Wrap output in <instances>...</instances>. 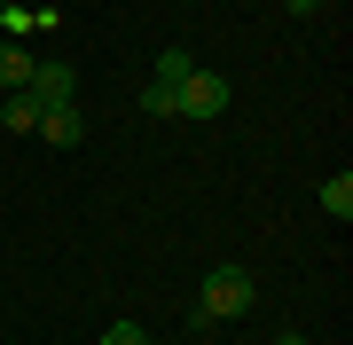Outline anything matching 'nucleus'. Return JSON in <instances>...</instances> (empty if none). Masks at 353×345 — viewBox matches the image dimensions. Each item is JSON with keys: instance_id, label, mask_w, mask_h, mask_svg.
Instances as JSON below:
<instances>
[{"instance_id": "8", "label": "nucleus", "mask_w": 353, "mask_h": 345, "mask_svg": "<svg viewBox=\"0 0 353 345\" xmlns=\"http://www.w3.org/2000/svg\"><path fill=\"white\" fill-rule=\"evenodd\" d=\"M189 71H196V55H189V48H165V55H157V79H150V87H181Z\"/></svg>"}, {"instance_id": "9", "label": "nucleus", "mask_w": 353, "mask_h": 345, "mask_svg": "<svg viewBox=\"0 0 353 345\" xmlns=\"http://www.w3.org/2000/svg\"><path fill=\"white\" fill-rule=\"evenodd\" d=\"M102 345H150V330H141V322H110V330H102Z\"/></svg>"}, {"instance_id": "3", "label": "nucleus", "mask_w": 353, "mask_h": 345, "mask_svg": "<svg viewBox=\"0 0 353 345\" xmlns=\"http://www.w3.org/2000/svg\"><path fill=\"white\" fill-rule=\"evenodd\" d=\"M24 94H32L39 110H63L71 94H79V79H71V63H32V87Z\"/></svg>"}, {"instance_id": "1", "label": "nucleus", "mask_w": 353, "mask_h": 345, "mask_svg": "<svg viewBox=\"0 0 353 345\" xmlns=\"http://www.w3.org/2000/svg\"><path fill=\"white\" fill-rule=\"evenodd\" d=\"M236 314H252V275H243V267H212V275H204L196 322H236Z\"/></svg>"}, {"instance_id": "10", "label": "nucleus", "mask_w": 353, "mask_h": 345, "mask_svg": "<svg viewBox=\"0 0 353 345\" xmlns=\"http://www.w3.org/2000/svg\"><path fill=\"white\" fill-rule=\"evenodd\" d=\"M275 345H306V337H299V330H283V337H275Z\"/></svg>"}, {"instance_id": "5", "label": "nucleus", "mask_w": 353, "mask_h": 345, "mask_svg": "<svg viewBox=\"0 0 353 345\" xmlns=\"http://www.w3.org/2000/svg\"><path fill=\"white\" fill-rule=\"evenodd\" d=\"M39 118H48V110H39L24 87H16V94H8V110H0V126H8V134H39Z\"/></svg>"}, {"instance_id": "2", "label": "nucleus", "mask_w": 353, "mask_h": 345, "mask_svg": "<svg viewBox=\"0 0 353 345\" xmlns=\"http://www.w3.org/2000/svg\"><path fill=\"white\" fill-rule=\"evenodd\" d=\"M228 110V79L220 71H189L173 87V118H220Z\"/></svg>"}, {"instance_id": "4", "label": "nucleus", "mask_w": 353, "mask_h": 345, "mask_svg": "<svg viewBox=\"0 0 353 345\" xmlns=\"http://www.w3.org/2000/svg\"><path fill=\"white\" fill-rule=\"evenodd\" d=\"M39 134H48L55 149H79V141H87V118H79V103H63V110L39 118Z\"/></svg>"}, {"instance_id": "6", "label": "nucleus", "mask_w": 353, "mask_h": 345, "mask_svg": "<svg viewBox=\"0 0 353 345\" xmlns=\"http://www.w3.org/2000/svg\"><path fill=\"white\" fill-rule=\"evenodd\" d=\"M32 63H39L32 48H0V87H8V94H16V87H32Z\"/></svg>"}, {"instance_id": "7", "label": "nucleus", "mask_w": 353, "mask_h": 345, "mask_svg": "<svg viewBox=\"0 0 353 345\" xmlns=\"http://www.w3.org/2000/svg\"><path fill=\"white\" fill-rule=\"evenodd\" d=\"M322 212L330 220H353V173H330L322 180Z\"/></svg>"}]
</instances>
